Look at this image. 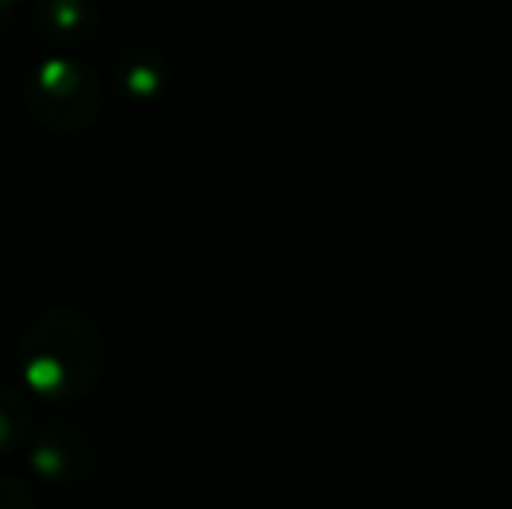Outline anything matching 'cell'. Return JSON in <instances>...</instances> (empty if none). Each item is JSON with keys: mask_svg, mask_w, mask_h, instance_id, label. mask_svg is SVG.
Returning <instances> with one entry per match:
<instances>
[{"mask_svg": "<svg viewBox=\"0 0 512 509\" xmlns=\"http://www.w3.org/2000/svg\"><path fill=\"white\" fill-rule=\"evenodd\" d=\"M14 363L39 401L77 405L102 384L108 342L91 314L77 307H46L21 328Z\"/></svg>", "mask_w": 512, "mask_h": 509, "instance_id": "1", "label": "cell"}, {"mask_svg": "<svg viewBox=\"0 0 512 509\" xmlns=\"http://www.w3.org/2000/svg\"><path fill=\"white\" fill-rule=\"evenodd\" d=\"M102 77L81 60L49 56L25 84V112L32 123L56 136H77L102 116Z\"/></svg>", "mask_w": 512, "mask_h": 509, "instance_id": "2", "label": "cell"}, {"mask_svg": "<svg viewBox=\"0 0 512 509\" xmlns=\"http://www.w3.org/2000/svg\"><path fill=\"white\" fill-rule=\"evenodd\" d=\"M28 464L49 485L81 489L98 468V443L84 426L70 419H49L32 433Z\"/></svg>", "mask_w": 512, "mask_h": 509, "instance_id": "3", "label": "cell"}, {"mask_svg": "<svg viewBox=\"0 0 512 509\" xmlns=\"http://www.w3.org/2000/svg\"><path fill=\"white\" fill-rule=\"evenodd\" d=\"M102 28L95 0H39L32 11V32L49 49L70 53L77 46H88Z\"/></svg>", "mask_w": 512, "mask_h": 509, "instance_id": "4", "label": "cell"}, {"mask_svg": "<svg viewBox=\"0 0 512 509\" xmlns=\"http://www.w3.org/2000/svg\"><path fill=\"white\" fill-rule=\"evenodd\" d=\"M115 84L133 102H154L168 88V60L150 46L122 49L115 60Z\"/></svg>", "mask_w": 512, "mask_h": 509, "instance_id": "5", "label": "cell"}, {"mask_svg": "<svg viewBox=\"0 0 512 509\" xmlns=\"http://www.w3.org/2000/svg\"><path fill=\"white\" fill-rule=\"evenodd\" d=\"M35 415L32 405L11 384H0V457H11L32 443Z\"/></svg>", "mask_w": 512, "mask_h": 509, "instance_id": "6", "label": "cell"}, {"mask_svg": "<svg viewBox=\"0 0 512 509\" xmlns=\"http://www.w3.org/2000/svg\"><path fill=\"white\" fill-rule=\"evenodd\" d=\"M0 509H39V503H35V492L21 478L0 475Z\"/></svg>", "mask_w": 512, "mask_h": 509, "instance_id": "7", "label": "cell"}, {"mask_svg": "<svg viewBox=\"0 0 512 509\" xmlns=\"http://www.w3.org/2000/svg\"><path fill=\"white\" fill-rule=\"evenodd\" d=\"M14 7V0H0V25H4V18H7V11Z\"/></svg>", "mask_w": 512, "mask_h": 509, "instance_id": "8", "label": "cell"}]
</instances>
